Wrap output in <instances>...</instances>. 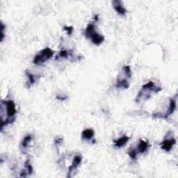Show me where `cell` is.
Listing matches in <instances>:
<instances>
[{"instance_id":"obj_1","label":"cell","mask_w":178,"mask_h":178,"mask_svg":"<svg viewBox=\"0 0 178 178\" xmlns=\"http://www.w3.org/2000/svg\"><path fill=\"white\" fill-rule=\"evenodd\" d=\"M161 90L162 89L161 87L156 86L154 82H152V81H150V82L144 84V85L142 86L141 89H140L138 95L136 96L135 101L136 102H140L142 101L146 100V99L150 98L152 93H157L159 91H161Z\"/></svg>"},{"instance_id":"obj_2","label":"cell","mask_w":178,"mask_h":178,"mask_svg":"<svg viewBox=\"0 0 178 178\" xmlns=\"http://www.w3.org/2000/svg\"><path fill=\"white\" fill-rule=\"evenodd\" d=\"M5 106L7 108V118L5 121H3L2 123L1 129L2 130L4 126L8 125V124L13 123L15 120V115L17 113L16 108H15V104L12 100L6 101Z\"/></svg>"},{"instance_id":"obj_3","label":"cell","mask_w":178,"mask_h":178,"mask_svg":"<svg viewBox=\"0 0 178 178\" xmlns=\"http://www.w3.org/2000/svg\"><path fill=\"white\" fill-rule=\"evenodd\" d=\"M53 55H54V52L52 49L49 48H46L42 49L38 54H37L33 60V63L36 65H42L44 64L49 59H50Z\"/></svg>"},{"instance_id":"obj_4","label":"cell","mask_w":178,"mask_h":178,"mask_svg":"<svg viewBox=\"0 0 178 178\" xmlns=\"http://www.w3.org/2000/svg\"><path fill=\"white\" fill-rule=\"evenodd\" d=\"M82 156L79 155H77L75 157H74L73 163H72L71 165L69 167V170H68V177H72V174H73L74 170H77L78 166H79L81 163H82Z\"/></svg>"},{"instance_id":"obj_5","label":"cell","mask_w":178,"mask_h":178,"mask_svg":"<svg viewBox=\"0 0 178 178\" xmlns=\"http://www.w3.org/2000/svg\"><path fill=\"white\" fill-rule=\"evenodd\" d=\"M176 143V140L173 137H170V138L165 139L164 140V141L161 143V148L164 150L165 152H169L173 148V145Z\"/></svg>"},{"instance_id":"obj_6","label":"cell","mask_w":178,"mask_h":178,"mask_svg":"<svg viewBox=\"0 0 178 178\" xmlns=\"http://www.w3.org/2000/svg\"><path fill=\"white\" fill-rule=\"evenodd\" d=\"M112 5H113L115 11L118 14L122 15V16H124V15H126L127 10L123 7V3L120 0H114V1H112Z\"/></svg>"},{"instance_id":"obj_7","label":"cell","mask_w":178,"mask_h":178,"mask_svg":"<svg viewBox=\"0 0 178 178\" xmlns=\"http://www.w3.org/2000/svg\"><path fill=\"white\" fill-rule=\"evenodd\" d=\"M90 39L91 40V42L95 45H99L104 42V37L102 36L101 34L98 33L97 32L93 33L92 36L90 37Z\"/></svg>"},{"instance_id":"obj_8","label":"cell","mask_w":178,"mask_h":178,"mask_svg":"<svg viewBox=\"0 0 178 178\" xmlns=\"http://www.w3.org/2000/svg\"><path fill=\"white\" fill-rule=\"evenodd\" d=\"M33 170V167L29 163V160H27L25 164H24V170L21 172L20 177H25L28 175H30L32 174Z\"/></svg>"},{"instance_id":"obj_9","label":"cell","mask_w":178,"mask_h":178,"mask_svg":"<svg viewBox=\"0 0 178 178\" xmlns=\"http://www.w3.org/2000/svg\"><path fill=\"white\" fill-rule=\"evenodd\" d=\"M175 109H176V100L173 98H171L170 99V104L169 106H168V110L164 114L163 118H167L168 116H169L170 115L173 114L174 113L175 110Z\"/></svg>"},{"instance_id":"obj_10","label":"cell","mask_w":178,"mask_h":178,"mask_svg":"<svg viewBox=\"0 0 178 178\" xmlns=\"http://www.w3.org/2000/svg\"><path fill=\"white\" fill-rule=\"evenodd\" d=\"M148 147L149 143L148 141H145V140H140V142L136 148L137 152L140 153V154H143V153H145L148 150Z\"/></svg>"},{"instance_id":"obj_11","label":"cell","mask_w":178,"mask_h":178,"mask_svg":"<svg viewBox=\"0 0 178 178\" xmlns=\"http://www.w3.org/2000/svg\"><path fill=\"white\" fill-rule=\"evenodd\" d=\"M115 87L118 89H127L130 87V83L126 79H120L118 78L116 81Z\"/></svg>"},{"instance_id":"obj_12","label":"cell","mask_w":178,"mask_h":178,"mask_svg":"<svg viewBox=\"0 0 178 178\" xmlns=\"http://www.w3.org/2000/svg\"><path fill=\"white\" fill-rule=\"evenodd\" d=\"M95 135L94 130L92 129H86L84 130L82 133V139L83 140H91Z\"/></svg>"},{"instance_id":"obj_13","label":"cell","mask_w":178,"mask_h":178,"mask_svg":"<svg viewBox=\"0 0 178 178\" xmlns=\"http://www.w3.org/2000/svg\"><path fill=\"white\" fill-rule=\"evenodd\" d=\"M130 137H128L127 136H121L120 138L118 139V140H115L114 142V145L115 147H117V148H122V147H123L126 144V143L128 142V140H130Z\"/></svg>"},{"instance_id":"obj_14","label":"cell","mask_w":178,"mask_h":178,"mask_svg":"<svg viewBox=\"0 0 178 178\" xmlns=\"http://www.w3.org/2000/svg\"><path fill=\"white\" fill-rule=\"evenodd\" d=\"M96 32L95 31V26L94 25V24L90 23L86 27V29L85 30V36L86 38H90V37L92 36V34L93 33H95Z\"/></svg>"},{"instance_id":"obj_15","label":"cell","mask_w":178,"mask_h":178,"mask_svg":"<svg viewBox=\"0 0 178 178\" xmlns=\"http://www.w3.org/2000/svg\"><path fill=\"white\" fill-rule=\"evenodd\" d=\"M71 54V53L70 52L69 50L68 49H62L60 52H59L58 54L57 55V57H56V59H58V58H67L69 57V56Z\"/></svg>"},{"instance_id":"obj_16","label":"cell","mask_w":178,"mask_h":178,"mask_svg":"<svg viewBox=\"0 0 178 178\" xmlns=\"http://www.w3.org/2000/svg\"><path fill=\"white\" fill-rule=\"evenodd\" d=\"M32 136H31V135H27L23 139V141H22V143H21L22 148H23V149H26L28 147V145H29V143L31 142V140H32Z\"/></svg>"},{"instance_id":"obj_17","label":"cell","mask_w":178,"mask_h":178,"mask_svg":"<svg viewBox=\"0 0 178 178\" xmlns=\"http://www.w3.org/2000/svg\"><path fill=\"white\" fill-rule=\"evenodd\" d=\"M26 74L28 78V82H29V86L33 85V84L36 82V76L34 75V74L30 73L29 71H27Z\"/></svg>"},{"instance_id":"obj_18","label":"cell","mask_w":178,"mask_h":178,"mask_svg":"<svg viewBox=\"0 0 178 178\" xmlns=\"http://www.w3.org/2000/svg\"><path fill=\"white\" fill-rule=\"evenodd\" d=\"M137 152L136 149H134V148H130L128 151V155H129L130 157L132 159V160H136V157H137Z\"/></svg>"},{"instance_id":"obj_19","label":"cell","mask_w":178,"mask_h":178,"mask_svg":"<svg viewBox=\"0 0 178 178\" xmlns=\"http://www.w3.org/2000/svg\"><path fill=\"white\" fill-rule=\"evenodd\" d=\"M123 72L127 77L130 78L131 77H132V71H131L130 67L128 66V65H125V66L123 67Z\"/></svg>"},{"instance_id":"obj_20","label":"cell","mask_w":178,"mask_h":178,"mask_svg":"<svg viewBox=\"0 0 178 178\" xmlns=\"http://www.w3.org/2000/svg\"><path fill=\"white\" fill-rule=\"evenodd\" d=\"M64 29L69 36H71L72 33H73V27L65 26V27H64Z\"/></svg>"},{"instance_id":"obj_21","label":"cell","mask_w":178,"mask_h":178,"mask_svg":"<svg viewBox=\"0 0 178 178\" xmlns=\"http://www.w3.org/2000/svg\"><path fill=\"white\" fill-rule=\"evenodd\" d=\"M5 25L3 23H1V42L3 41V40L4 38V29H5Z\"/></svg>"},{"instance_id":"obj_22","label":"cell","mask_w":178,"mask_h":178,"mask_svg":"<svg viewBox=\"0 0 178 178\" xmlns=\"http://www.w3.org/2000/svg\"><path fill=\"white\" fill-rule=\"evenodd\" d=\"M62 141H63V139L62 138H57L55 139V144L56 145H61Z\"/></svg>"},{"instance_id":"obj_23","label":"cell","mask_w":178,"mask_h":178,"mask_svg":"<svg viewBox=\"0 0 178 178\" xmlns=\"http://www.w3.org/2000/svg\"><path fill=\"white\" fill-rule=\"evenodd\" d=\"M57 98L59 100H65V99L67 98V97L66 96H65V97H59L58 95L57 97Z\"/></svg>"},{"instance_id":"obj_24","label":"cell","mask_w":178,"mask_h":178,"mask_svg":"<svg viewBox=\"0 0 178 178\" xmlns=\"http://www.w3.org/2000/svg\"><path fill=\"white\" fill-rule=\"evenodd\" d=\"M94 19H95V21H98V15H95V18H94Z\"/></svg>"}]
</instances>
